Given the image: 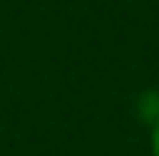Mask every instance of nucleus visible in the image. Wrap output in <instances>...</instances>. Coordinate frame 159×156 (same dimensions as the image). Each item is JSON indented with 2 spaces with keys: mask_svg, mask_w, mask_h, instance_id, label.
Segmentation results:
<instances>
[{
  "mask_svg": "<svg viewBox=\"0 0 159 156\" xmlns=\"http://www.w3.org/2000/svg\"><path fill=\"white\" fill-rule=\"evenodd\" d=\"M149 156H159V117L149 127Z\"/></svg>",
  "mask_w": 159,
  "mask_h": 156,
  "instance_id": "obj_1",
  "label": "nucleus"
}]
</instances>
